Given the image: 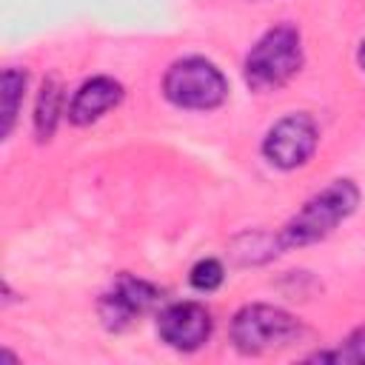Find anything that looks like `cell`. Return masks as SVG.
<instances>
[{
  "mask_svg": "<svg viewBox=\"0 0 365 365\" xmlns=\"http://www.w3.org/2000/svg\"><path fill=\"white\" fill-rule=\"evenodd\" d=\"M359 205V188L351 180H334L319 194H314L282 228V248H302L325 240L342 220H348Z\"/></svg>",
  "mask_w": 365,
  "mask_h": 365,
  "instance_id": "6da1fadb",
  "label": "cell"
},
{
  "mask_svg": "<svg viewBox=\"0 0 365 365\" xmlns=\"http://www.w3.org/2000/svg\"><path fill=\"white\" fill-rule=\"evenodd\" d=\"M302 66V40L291 23L268 29L245 57V83L254 91L285 86Z\"/></svg>",
  "mask_w": 365,
  "mask_h": 365,
  "instance_id": "7a4b0ae2",
  "label": "cell"
},
{
  "mask_svg": "<svg viewBox=\"0 0 365 365\" xmlns=\"http://www.w3.org/2000/svg\"><path fill=\"white\" fill-rule=\"evenodd\" d=\"M299 334L302 325L297 317L262 302L240 308L231 319V342L240 354H268L297 342Z\"/></svg>",
  "mask_w": 365,
  "mask_h": 365,
  "instance_id": "3957f363",
  "label": "cell"
},
{
  "mask_svg": "<svg viewBox=\"0 0 365 365\" xmlns=\"http://www.w3.org/2000/svg\"><path fill=\"white\" fill-rule=\"evenodd\" d=\"M163 94L168 103L191 111H208L222 106L228 97V83L222 71L205 57H182L171 63L163 77Z\"/></svg>",
  "mask_w": 365,
  "mask_h": 365,
  "instance_id": "277c9868",
  "label": "cell"
},
{
  "mask_svg": "<svg viewBox=\"0 0 365 365\" xmlns=\"http://www.w3.org/2000/svg\"><path fill=\"white\" fill-rule=\"evenodd\" d=\"M157 299H160V291L151 282L131 277V274H120L111 282V288L100 297L97 314L108 331L120 334V331H128L131 325H137L140 317H145Z\"/></svg>",
  "mask_w": 365,
  "mask_h": 365,
  "instance_id": "5b68a950",
  "label": "cell"
},
{
  "mask_svg": "<svg viewBox=\"0 0 365 365\" xmlns=\"http://www.w3.org/2000/svg\"><path fill=\"white\" fill-rule=\"evenodd\" d=\"M319 143L317 123L308 114H288L279 123H274L262 140V154L277 168H297L308 163Z\"/></svg>",
  "mask_w": 365,
  "mask_h": 365,
  "instance_id": "8992f818",
  "label": "cell"
},
{
  "mask_svg": "<svg viewBox=\"0 0 365 365\" xmlns=\"http://www.w3.org/2000/svg\"><path fill=\"white\" fill-rule=\"evenodd\" d=\"M157 334L168 348L197 351L211 336V314L200 302L165 305L157 317Z\"/></svg>",
  "mask_w": 365,
  "mask_h": 365,
  "instance_id": "52a82bcc",
  "label": "cell"
},
{
  "mask_svg": "<svg viewBox=\"0 0 365 365\" xmlns=\"http://www.w3.org/2000/svg\"><path fill=\"white\" fill-rule=\"evenodd\" d=\"M123 100V86L111 77H91L77 88V94L68 103V120L74 125H88L97 117H103L108 108H114Z\"/></svg>",
  "mask_w": 365,
  "mask_h": 365,
  "instance_id": "ba28073f",
  "label": "cell"
},
{
  "mask_svg": "<svg viewBox=\"0 0 365 365\" xmlns=\"http://www.w3.org/2000/svg\"><path fill=\"white\" fill-rule=\"evenodd\" d=\"M60 114H63V86H60V80L48 77V80H43V88H40V97H37V108H34L37 140H48L54 134Z\"/></svg>",
  "mask_w": 365,
  "mask_h": 365,
  "instance_id": "9c48e42d",
  "label": "cell"
},
{
  "mask_svg": "<svg viewBox=\"0 0 365 365\" xmlns=\"http://www.w3.org/2000/svg\"><path fill=\"white\" fill-rule=\"evenodd\" d=\"M0 88H3V91H0V100H3V108H0V114H3V128H0V134L9 137L11 128H14L17 111H20V106H23L26 71H20V68H6V71H3V80H0Z\"/></svg>",
  "mask_w": 365,
  "mask_h": 365,
  "instance_id": "30bf717a",
  "label": "cell"
},
{
  "mask_svg": "<svg viewBox=\"0 0 365 365\" xmlns=\"http://www.w3.org/2000/svg\"><path fill=\"white\" fill-rule=\"evenodd\" d=\"M311 359H317V362H356V365H365V325L351 331L334 351H317Z\"/></svg>",
  "mask_w": 365,
  "mask_h": 365,
  "instance_id": "8fae6325",
  "label": "cell"
},
{
  "mask_svg": "<svg viewBox=\"0 0 365 365\" xmlns=\"http://www.w3.org/2000/svg\"><path fill=\"white\" fill-rule=\"evenodd\" d=\"M225 279V271L217 259H200L194 268H191V285L197 291H214L220 288Z\"/></svg>",
  "mask_w": 365,
  "mask_h": 365,
  "instance_id": "7c38bea8",
  "label": "cell"
},
{
  "mask_svg": "<svg viewBox=\"0 0 365 365\" xmlns=\"http://www.w3.org/2000/svg\"><path fill=\"white\" fill-rule=\"evenodd\" d=\"M359 66H362V68H365V43H362V46H359Z\"/></svg>",
  "mask_w": 365,
  "mask_h": 365,
  "instance_id": "4fadbf2b",
  "label": "cell"
}]
</instances>
